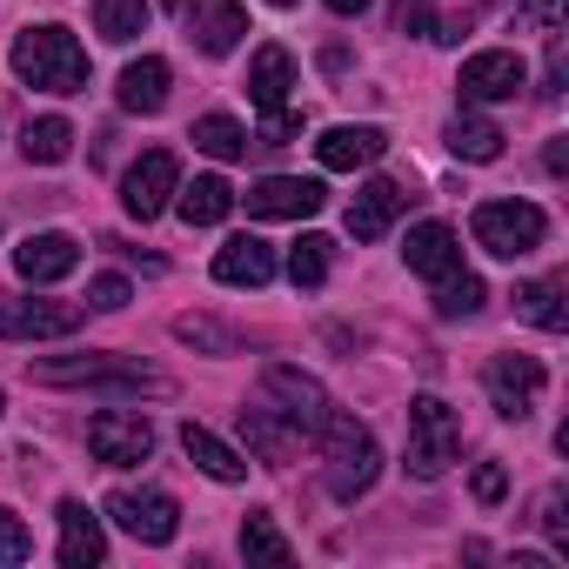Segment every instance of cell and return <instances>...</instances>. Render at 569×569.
I'll return each instance as SVG.
<instances>
[{
	"label": "cell",
	"mask_w": 569,
	"mask_h": 569,
	"mask_svg": "<svg viewBox=\"0 0 569 569\" xmlns=\"http://www.w3.org/2000/svg\"><path fill=\"white\" fill-rule=\"evenodd\" d=\"M14 74L28 88H48V94H81L88 88V48L68 34V28H28L14 41Z\"/></svg>",
	"instance_id": "obj_1"
},
{
	"label": "cell",
	"mask_w": 569,
	"mask_h": 569,
	"mask_svg": "<svg viewBox=\"0 0 569 569\" xmlns=\"http://www.w3.org/2000/svg\"><path fill=\"white\" fill-rule=\"evenodd\" d=\"M34 382H48V389H101V396H168V376H148L141 362H121V356L34 362Z\"/></svg>",
	"instance_id": "obj_2"
},
{
	"label": "cell",
	"mask_w": 569,
	"mask_h": 569,
	"mask_svg": "<svg viewBox=\"0 0 569 569\" xmlns=\"http://www.w3.org/2000/svg\"><path fill=\"white\" fill-rule=\"evenodd\" d=\"M322 442H329V496H336V502L369 496L376 476H382V449H376L369 422H356V416H329V422H322Z\"/></svg>",
	"instance_id": "obj_3"
},
{
	"label": "cell",
	"mask_w": 569,
	"mask_h": 569,
	"mask_svg": "<svg viewBox=\"0 0 569 569\" xmlns=\"http://www.w3.org/2000/svg\"><path fill=\"white\" fill-rule=\"evenodd\" d=\"M462 456V422L442 396H416L409 402V476L416 482H442L449 462Z\"/></svg>",
	"instance_id": "obj_4"
},
{
	"label": "cell",
	"mask_w": 569,
	"mask_h": 569,
	"mask_svg": "<svg viewBox=\"0 0 569 569\" xmlns=\"http://www.w3.org/2000/svg\"><path fill=\"white\" fill-rule=\"evenodd\" d=\"M469 228H476V241H482L489 254H502V261H522V254H536V248H542V234H549V214H542L536 201H482Z\"/></svg>",
	"instance_id": "obj_5"
},
{
	"label": "cell",
	"mask_w": 569,
	"mask_h": 569,
	"mask_svg": "<svg viewBox=\"0 0 569 569\" xmlns=\"http://www.w3.org/2000/svg\"><path fill=\"white\" fill-rule=\"evenodd\" d=\"M261 402L289 422L296 436H322V422L336 416L329 409V389L316 382V376H302V369H289V362H274V369H261Z\"/></svg>",
	"instance_id": "obj_6"
},
{
	"label": "cell",
	"mask_w": 569,
	"mask_h": 569,
	"mask_svg": "<svg viewBox=\"0 0 569 569\" xmlns=\"http://www.w3.org/2000/svg\"><path fill=\"white\" fill-rule=\"evenodd\" d=\"M88 456L108 462V469L148 462V456H154V422H148V416H128V409H101V416L88 422Z\"/></svg>",
	"instance_id": "obj_7"
},
{
	"label": "cell",
	"mask_w": 569,
	"mask_h": 569,
	"mask_svg": "<svg viewBox=\"0 0 569 569\" xmlns=\"http://www.w3.org/2000/svg\"><path fill=\"white\" fill-rule=\"evenodd\" d=\"M88 309L74 302H34V296H0V342H41V336H74Z\"/></svg>",
	"instance_id": "obj_8"
},
{
	"label": "cell",
	"mask_w": 569,
	"mask_h": 569,
	"mask_svg": "<svg viewBox=\"0 0 569 569\" xmlns=\"http://www.w3.org/2000/svg\"><path fill=\"white\" fill-rule=\"evenodd\" d=\"M108 516H114L134 542H174V529H181V509H174L168 489H114V496H108Z\"/></svg>",
	"instance_id": "obj_9"
},
{
	"label": "cell",
	"mask_w": 569,
	"mask_h": 569,
	"mask_svg": "<svg viewBox=\"0 0 569 569\" xmlns=\"http://www.w3.org/2000/svg\"><path fill=\"white\" fill-rule=\"evenodd\" d=\"M322 208H329V188L302 181V174H268L248 188V214H261V221H309Z\"/></svg>",
	"instance_id": "obj_10"
},
{
	"label": "cell",
	"mask_w": 569,
	"mask_h": 569,
	"mask_svg": "<svg viewBox=\"0 0 569 569\" xmlns=\"http://www.w3.org/2000/svg\"><path fill=\"white\" fill-rule=\"evenodd\" d=\"M174 188H181V161H174L168 148H148V154L128 168L121 201H128V214H134V221H154V214L174 201Z\"/></svg>",
	"instance_id": "obj_11"
},
{
	"label": "cell",
	"mask_w": 569,
	"mask_h": 569,
	"mask_svg": "<svg viewBox=\"0 0 569 569\" xmlns=\"http://www.w3.org/2000/svg\"><path fill=\"white\" fill-rule=\"evenodd\" d=\"M482 382H489L496 416L522 422V416H536V396H542V362H536V356H496Z\"/></svg>",
	"instance_id": "obj_12"
},
{
	"label": "cell",
	"mask_w": 569,
	"mask_h": 569,
	"mask_svg": "<svg viewBox=\"0 0 569 569\" xmlns=\"http://www.w3.org/2000/svg\"><path fill=\"white\" fill-rule=\"evenodd\" d=\"M522 88H529V68L509 48H489V54L462 61V101H516Z\"/></svg>",
	"instance_id": "obj_13"
},
{
	"label": "cell",
	"mask_w": 569,
	"mask_h": 569,
	"mask_svg": "<svg viewBox=\"0 0 569 569\" xmlns=\"http://www.w3.org/2000/svg\"><path fill=\"white\" fill-rule=\"evenodd\" d=\"M81 268V241L74 234H28L21 248H14V274L21 281H34V289H48V281H68Z\"/></svg>",
	"instance_id": "obj_14"
},
{
	"label": "cell",
	"mask_w": 569,
	"mask_h": 569,
	"mask_svg": "<svg viewBox=\"0 0 569 569\" xmlns=\"http://www.w3.org/2000/svg\"><path fill=\"white\" fill-rule=\"evenodd\" d=\"M402 261H409V274H422V281H449V274L462 268V241H456L449 221H416L409 241H402Z\"/></svg>",
	"instance_id": "obj_15"
},
{
	"label": "cell",
	"mask_w": 569,
	"mask_h": 569,
	"mask_svg": "<svg viewBox=\"0 0 569 569\" xmlns=\"http://www.w3.org/2000/svg\"><path fill=\"white\" fill-rule=\"evenodd\" d=\"M409 201H416V194H409L402 181H382V174H376V181H362V188H356V201H349V234H356V241H382V234H389V221H396Z\"/></svg>",
	"instance_id": "obj_16"
},
{
	"label": "cell",
	"mask_w": 569,
	"mask_h": 569,
	"mask_svg": "<svg viewBox=\"0 0 569 569\" xmlns=\"http://www.w3.org/2000/svg\"><path fill=\"white\" fill-rule=\"evenodd\" d=\"M316 154H322V168H336V174H349V168H369V161H382L389 154V134L382 128H329L322 141H316Z\"/></svg>",
	"instance_id": "obj_17"
},
{
	"label": "cell",
	"mask_w": 569,
	"mask_h": 569,
	"mask_svg": "<svg viewBox=\"0 0 569 569\" xmlns=\"http://www.w3.org/2000/svg\"><path fill=\"white\" fill-rule=\"evenodd\" d=\"M108 556V536H101V516H88V502H61V562L68 569H94Z\"/></svg>",
	"instance_id": "obj_18"
},
{
	"label": "cell",
	"mask_w": 569,
	"mask_h": 569,
	"mask_svg": "<svg viewBox=\"0 0 569 569\" xmlns=\"http://www.w3.org/2000/svg\"><path fill=\"white\" fill-rule=\"evenodd\" d=\"M268 274H274V248L254 241V234H234V241L214 254V281H228V289H261Z\"/></svg>",
	"instance_id": "obj_19"
},
{
	"label": "cell",
	"mask_w": 569,
	"mask_h": 569,
	"mask_svg": "<svg viewBox=\"0 0 569 569\" xmlns=\"http://www.w3.org/2000/svg\"><path fill=\"white\" fill-rule=\"evenodd\" d=\"M289 88H296V54L289 48H261L254 61H248V94H254V108H281L289 101Z\"/></svg>",
	"instance_id": "obj_20"
},
{
	"label": "cell",
	"mask_w": 569,
	"mask_h": 569,
	"mask_svg": "<svg viewBox=\"0 0 569 569\" xmlns=\"http://www.w3.org/2000/svg\"><path fill=\"white\" fill-rule=\"evenodd\" d=\"M181 449H188V462H194L201 476H214V482H241V476H248V462H241L214 429H201V422H181Z\"/></svg>",
	"instance_id": "obj_21"
},
{
	"label": "cell",
	"mask_w": 569,
	"mask_h": 569,
	"mask_svg": "<svg viewBox=\"0 0 569 569\" xmlns=\"http://www.w3.org/2000/svg\"><path fill=\"white\" fill-rule=\"evenodd\" d=\"M161 101H168V61H154V54L128 61L121 68V108L128 114H161Z\"/></svg>",
	"instance_id": "obj_22"
},
{
	"label": "cell",
	"mask_w": 569,
	"mask_h": 569,
	"mask_svg": "<svg viewBox=\"0 0 569 569\" xmlns=\"http://www.w3.org/2000/svg\"><path fill=\"white\" fill-rule=\"evenodd\" d=\"M174 194H181L174 208H181L188 228H214V221H228V208H234V188H228L221 174H194V181L174 188Z\"/></svg>",
	"instance_id": "obj_23"
},
{
	"label": "cell",
	"mask_w": 569,
	"mask_h": 569,
	"mask_svg": "<svg viewBox=\"0 0 569 569\" xmlns=\"http://www.w3.org/2000/svg\"><path fill=\"white\" fill-rule=\"evenodd\" d=\"M516 316H522V322H536L542 336H562V329H569L562 281H522V289H516Z\"/></svg>",
	"instance_id": "obj_24"
},
{
	"label": "cell",
	"mask_w": 569,
	"mask_h": 569,
	"mask_svg": "<svg viewBox=\"0 0 569 569\" xmlns=\"http://www.w3.org/2000/svg\"><path fill=\"white\" fill-rule=\"evenodd\" d=\"M241 34H248V14L234 8V0H214V8L194 14V41H201V54H234Z\"/></svg>",
	"instance_id": "obj_25"
},
{
	"label": "cell",
	"mask_w": 569,
	"mask_h": 569,
	"mask_svg": "<svg viewBox=\"0 0 569 569\" xmlns=\"http://www.w3.org/2000/svg\"><path fill=\"white\" fill-rule=\"evenodd\" d=\"M241 429H248V442H254V449H261L268 462H289V456H296V442H302V436H296L289 422H281V416H274L268 402L241 409Z\"/></svg>",
	"instance_id": "obj_26"
},
{
	"label": "cell",
	"mask_w": 569,
	"mask_h": 569,
	"mask_svg": "<svg viewBox=\"0 0 569 569\" xmlns=\"http://www.w3.org/2000/svg\"><path fill=\"white\" fill-rule=\"evenodd\" d=\"M449 154L456 161H496L502 154V128L482 121V114H456L449 121Z\"/></svg>",
	"instance_id": "obj_27"
},
{
	"label": "cell",
	"mask_w": 569,
	"mask_h": 569,
	"mask_svg": "<svg viewBox=\"0 0 569 569\" xmlns=\"http://www.w3.org/2000/svg\"><path fill=\"white\" fill-rule=\"evenodd\" d=\"M148 0H94V28H101V41H114V48H128L134 34H148Z\"/></svg>",
	"instance_id": "obj_28"
},
{
	"label": "cell",
	"mask_w": 569,
	"mask_h": 569,
	"mask_svg": "<svg viewBox=\"0 0 569 569\" xmlns=\"http://www.w3.org/2000/svg\"><path fill=\"white\" fill-rule=\"evenodd\" d=\"M21 154H28V161H41V168H54V161H68V154H74V128H68L61 114H41V121H28Z\"/></svg>",
	"instance_id": "obj_29"
},
{
	"label": "cell",
	"mask_w": 569,
	"mask_h": 569,
	"mask_svg": "<svg viewBox=\"0 0 569 569\" xmlns=\"http://www.w3.org/2000/svg\"><path fill=\"white\" fill-rule=\"evenodd\" d=\"M241 556H248V562H274V569H289V562H296V542L281 536L268 516H248V522H241Z\"/></svg>",
	"instance_id": "obj_30"
},
{
	"label": "cell",
	"mask_w": 569,
	"mask_h": 569,
	"mask_svg": "<svg viewBox=\"0 0 569 569\" xmlns=\"http://www.w3.org/2000/svg\"><path fill=\"white\" fill-rule=\"evenodd\" d=\"M194 148H208L214 161H241L248 154V128L234 114H201L194 121Z\"/></svg>",
	"instance_id": "obj_31"
},
{
	"label": "cell",
	"mask_w": 569,
	"mask_h": 569,
	"mask_svg": "<svg viewBox=\"0 0 569 569\" xmlns=\"http://www.w3.org/2000/svg\"><path fill=\"white\" fill-rule=\"evenodd\" d=\"M482 302H489V289H482L476 274H462V268H456L449 281H436V316H442V322H462V316H476Z\"/></svg>",
	"instance_id": "obj_32"
},
{
	"label": "cell",
	"mask_w": 569,
	"mask_h": 569,
	"mask_svg": "<svg viewBox=\"0 0 569 569\" xmlns=\"http://www.w3.org/2000/svg\"><path fill=\"white\" fill-rule=\"evenodd\" d=\"M329 234H302L296 248H289V281H296V289H322V281H329Z\"/></svg>",
	"instance_id": "obj_33"
},
{
	"label": "cell",
	"mask_w": 569,
	"mask_h": 569,
	"mask_svg": "<svg viewBox=\"0 0 569 569\" xmlns=\"http://www.w3.org/2000/svg\"><path fill=\"white\" fill-rule=\"evenodd\" d=\"M174 336H181V342H194V349H214V356H228V349H234V336H228L221 322H208V316H181V322H174Z\"/></svg>",
	"instance_id": "obj_34"
},
{
	"label": "cell",
	"mask_w": 569,
	"mask_h": 569,
	"mask_svg": "<svg viewBox=\"0 0 569 569\" xmlns=\"http://www.w3.org/2000/svg\"><path fill=\"white\" fill-rule=\"evenodd\" d=\"M34 556V536H28V522L14 516V509H0V562H28Z\"/></svg>",
	"instance_id": "obj_35"
},
{
	"label": "cell",
	"mask_w": 569,
	"mask_h": 569,
	"mask_svg": "<svg viewBox=\"0 0 569 569\" xmlns=\"http://www.w3.org/2000/svg\"><path fill=\"white\" fill-rule=\"evenodd\" d=\"M128 296H134L128 274H94L88 281V309H128Z\"/></svg>",
	"instance_id": "obj_36"
},
{
	"label": "cell",
	"mask_w": 569,
	"mask_h": 569,
	"mask_svg": "<svg viewBox=\"0 0 569 569\" xmlns=\"http://www.w3.org/2000/svg\"><path fill=\"white\" fill-rule=\"evenodd\" d=\"M502 496H509V469H502V462H482V469H476V502L496 509Z\"/></svg>",
	"instance_id": "obj_37"
},
{
	"label": "cell",
	"mask_w": 569,
	"mask_h": 569,
	"mask_svg": "<svg viewBox=\"0 0 569 569\" xmlns=\"http://www.w3.org/2000/svg\"><path fill=\"white\" fill-rule=\"evenodd\" d=\"M542 529H549L556 542H569V516H562V489H549V496H542Z\"/></svg>",
	"instance_id": "obj_38"
},
{
	"label": "cell",
	"mask_w": 569,
	"mask_h": 569,
	"mask_svg": "<svg viewBox=\"0 0 569 569\" xmlns=\"http://www.w3.org/2000/svg\"><path fill=\"white\" fill-rule=\"evenodd\" d=\"M529 14H536L542 28H556V14H562V0H529Z\"/></svg>",
	"instance_id": "obj_39"
},
{
	"label": "cell",
	"mask_w": 569,
	"mask_h": 569,
	"mask_svg": "<svg viewBox=\"0 0 569 569\" xmlns=\"http://www.w3.org/2000/svg\"><path fill=\"white\" fill-rule=\"evenodd\" d=\"M329 8H336V14H362V8H369V0H329Z\"/></svg>",
	"instance_id": "obj_40"
},
{
	"label": "cell",
	"mask_w": 569,
	"mask_h": 569,
	"mask_svg": "<svg viewBox=\"0 0 569 569\" xmlns=\"http://www.w3.org/2000/svg\"><path fill=\"white\" fill-rule=\"evenodd\" d=\"M268 8H296V0H268Z\"/></svg>",
	"instance_id": "obj_41"
},
{
	"label": "cell",
	"mask_w": 569,
	"mask_h": 569,
	"mask_svg": "<svg viewBox=\"0 0 569 569\" xmlns=\"http://www.w3.org/2000/svg\"><path fill=\"white\" fill-rule=\"evenodd\" d=\"M0 409H8V402H0Z\"/></svg>",
	"instance_id": "obj_42"
}]
</instances>
